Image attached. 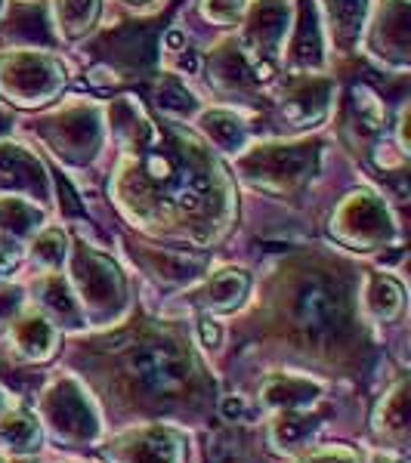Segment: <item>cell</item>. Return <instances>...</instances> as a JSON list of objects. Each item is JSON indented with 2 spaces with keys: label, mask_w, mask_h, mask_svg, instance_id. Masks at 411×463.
Segmentation results:
<instances>
[{
  "label": "cell",
  "mask_w": 411,
  "mask_h": 463,
  "mask_svg": "<svg viewBox=\"0 0 411 463\" xmlns=\"http://www.w3.org/2000/svg\"><path fill=\"white\" fill-rule=\"evenodd\" d=\"M294 316L297 325L310 337H328L347 321V300L343 290L328 275H310L297 285L294 294Z\"/></svg>",
  "instance_id": "1"
},
{
  "label": "cell",
  "mask_w": 411,
  "mask_h": 463,
  "mask_svg": "<svg viewBox=\"0 0 411 463\" xmlns=\"http://www.w3.org/2000/svg\"><path fill=\"white\" fill-rule=\"evenodd\" d=\"M319 146H266L244 158V174L266 189H294L316 170Z\"/></svg>",
  "instance_id": "2"
},
{
  "label": "cell",
  "mask_w": 411,
  "mask_h": 463,
  "mask_svg": "<svg viewBox=\"0 0 411 463\" xmlns=\"http://www.w3.org/2000/svg\"><path fill=\"white\" fill-rule=\"evenodd\" d=\"M62 84V69L47 56H13L0 65V90L19 102H43Z\"/></svg>",
  "instance_id": "3"
},
{
  "label": "cell",
  "mask_w": 411,
  "mask_h": 463,
  "mask_svg": "<svg viewBox=\"0 0 411 463\" xmlns=\"http://www.w3.org/2000/svg\"><path fill=\"white\" fill-rule=\"evenodd\" d=\"M130 371L139 383L155 386V390H174L186 380L189 362L179 353L174 343H161V340H146L143 346H137L130 353Z\"/></svg>",
  "instance_id": "4"
},
{
  "label": "cell",
  "mask_w": 411,
  "mask_h": 463,
  "mask_svg": "<svg viewBox=\"0 0 411 463\" xmlns=\"http://www.w3.org/2000/svg\"><path fill=\"white\" fill-rule=\"evenodd\" d=\"M288 32V6L285 0H260L257 10L251 16V25L244 32V50L248 56L272 59L279 53V43Z\"/></svg>",
  "instance_id": "5"
},
{
  "label": "cell",
  "mask_w": 411,
  "mask_h": 463,
  "mask_svg": "<svg viewBox=\"0 0 411 463\" xmlns=\"http://www.w3.org/2000/svg\"><path fill=\"white\" fill-rule=\"evenodd\" d=\"M340 229L353 241L387 238V232H390V213H387V207L375 195H353V201L340 211Z\"/></svg>",
  "instance_id": "6"
},
{
  "label": "cell",
  "mask_w": 411,
  "mask_h": 463,
  "mask_svg": "<svg viewBox=\"0 0 411 463\" xmlns=\"http://www.w3.org/2000/svg\"><path fill=\"white\" fill-rule=\"evenodd\" d=\"M96 118L90 111H72L62 118V133L53 137L59 152L69 155L74 161H84L96 146Z\"/></svg>",
  "instance_id": "7"
},
{
  "label": "cell",
  "mask_w": 411,
  "mask_h": 463,
  "mask_svg": "<svg viewBox=\"0 0 411 463\" xmlns=\"http://www.w3.org/2000/svg\"><path fill=\"white\" fill-rule=\"evenodd\" d=\"M328 106V84H306L303 90L291 93V99L285 102V118L291 127H303L312 124L316 118H322V111Z\"/></svg>",
  "instance_id": "8"
},
{
  "label": "cell",
  "mask_w": 411,
  "mask_h": 463,
  "mask_svg": "<svg viewBox=\"0 0 411 463\" xmlns=\"http://www.w3.org/2000/svg\"><path fill=\"white\" fill-rule=\"evenodd\" d=\"M6 37L10 41H32V43H53L47 32L41 6H16L10 22H6Z\"/></svg>",
  "instance_id": "9"
},
{
  "label": "cell",
  "mask_w": 411,
  "mask_h": 463,
  "mask_svg": "<svg viewBox=\"0 0 411 463\" xmlns=\"http://www.w3.org/2000/svg\"><path fill=\"white\" fill-rule=\"evenodd\" d=\"M331 6V22H334V37L340 43H353L358 32H362V19H365V0H328Z\"/></svg>",
  "instance_id": "10"
},
{
  "label": "cell",
  "mask_w": 411,
  "mask_h": 463,
  "mask_svg": "<svg viewBox=\"0 0 411 463\" xmlns=\"http://www.w3.org/2000/svg\"><path fill=\"white\" fill-rule=\"evenodd\" d=\"M301 41L294 43V65H319L322 62V47H319V28H316V16H312L310 4H303L301 10Z\"/></svg>",
  "instance_id": "11"
},
{
  "label": "cell",
  "mask_w": 411,
  "mask_h": 463,
  "mask_svg": "<svg viewBox=\"0 0 411 463\" xmlns=\"http://www.w3.org/2000/svg\"><path fill=\"white\" fill-rule=\"evenodd\" d=\"M244 285H248V279H244L242 272H233V269H226V272L216 275L211 285H207L205 303L207 306H220V309H229V306H235V300H242Z\"/></svg>",
  "instance_id": "12"
},
{
  "label": "cell",
  "mask_w": 411,
  "mask_h": 463,
  "mask_svg": "<svg viewBox=\"0 0 411 463\" xmlns=\"http://www.w3.org/2000/svg\"><path fill=\"white\" fill-rule=\"evenodd\" d=\"M100 13V0H59V22L65 34H81L93 25Z\"/></svg>",
  "instance_id": "13"
},
{
  "label": "cell",
  "mask_w": 411,
  "mask_h": 463,
  "mask_svg": "<svg viewBox=\"0 0 411 463\" xmlns=\"http://www.w3.org/2000/svg\"><path fill=\"white\" fill-rule=\"evenodd\" d=\"M205 127L216 143H220L223 148H229V152H235V148L242 146V121H238V118L223 115V111H214V115L205 118Z\"/></svg>",
  "instance_id": "14"
},
{
  "label": "cell",
  "mask_w": 411,
  "mask_h": 463,
  "mask_svg": "<svg viewBox=\"0 0 411 463\" xmlns=\"http://www.w3.org/2000/svg\"><path fill=\"white\" fill-rule=\"evenodd\" d=\"M19 343L25 353L47 355L50 346H53V331L43 318H25V325L19 327Z\"/></svg>",
  "instance_id": "15"
},
{
  "label": "cell",
  "mask_w": 411,
  "mask_h": 463,
  "mask_svg": "<svg viewBox=\"0 0 411 463\" xmlns=\"http://www.w3.org/2000/svg\"><path fill=\"white\" fill-rule=\"evenodd\" d=\"M402 306V290L393 279H375L371 285V309L378 312L380 318H393Z\"/></svg>",
  "instance_id": "16"
},
{
  "label": "cell",
  "mask_w": 411,
  "mask_h": 463,
  "mask_svg": "<svg viewBox=\"0 0 411 463\" xmlns=\"http://www.w3.org/2000/svg\"><path fill=\"white\" fill-rule=\"evenodd\" d=\"M242 10H244V0H205L207 19L226 22V25H233V22L242 19Z\"/></svg>",
  "instance_id": "17"
},
{
  "label": "cell",
  "mask_w": 411,
  "mask_h": 463,
  "mask_svg": "<svg viewBox=\"0 0 411 463\" xmlns=\"http://www.w3.org/2000/svg\"><path fill=\"white\" fill-rule=\"evenodd\" d=\"M65 257V238L59 235V232H47V235L37 241V260H43V263L50 266H59Z\"/></svg>",
  "instance_id": "18"
},
{
  "label": "cell",
  "mask_w": 411,
  "mask_h": 463,
  "mask_svg": "<svg viewBox=\"0 0 411 463\" xmlns=\"http://www.w3.org/2000/svg\"><path fill=\"white\" fill-rule=\"evenodd\" d=\"M0 127H6V124H4V118H0Z\"/></svg>",
  "instance_id": "19"
},
{
  "label": "cell",
  "mask_w": 411,
  "mask_h": 463,
  "mask_svg": "<svg viewBox=\"0 0 411 463\" xmlns=\"http://www.w3.org/2000/svg\"><path fill=\"white\" fill-rule=\"evenodd\" d=\"M0 4H4V0H0Z\"/></svg>",
  "instance_id": "20"
}]
</instances>
